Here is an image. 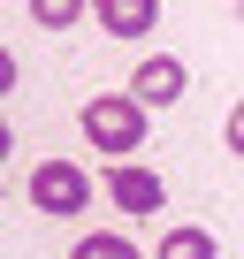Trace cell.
Wrapping results in <instances>:
<instances>
[{
  "label": "cell",
  "instance_id": "obj_1",
  "mask_svg": "<svg viewBox=\"0 0 244 259\" xmlns=\"http://www.w3.org/2000/svg\"><path fill=\"white\" fill-rule=\"evenodd\" d=\"M145 107L138 99H122V92H99V99H84V138L107 153V168H122V160H130L138 145H145Z\"/></svg>",
  "mask_w": 244,
  "mask_h": 259
},
{
  "label": "cell",
  "instance_id": "obj_2",
  "mask_svg": "<svg viewBox=\"0 0 244 259\" xmlns=\"http://www.w3.org/2000/svg\"><path fill=\"white\" fill-rule=\"evenodd\" d=\"M31 206L38 213H84L92 206V176L76 160H38L31 168Z\"/></svg>",
  "mask_w": 244,
  "mask_h": 259
},
{
  "label": "cell",
  "instance_id": "obj_3",
  "mask_svg": "<svg viewBox=\"0 0 244 259\" xmlns=\"http://www.w3.org/2000/svg\"><path fill=\"white\" fill-rule=\"evenodd\" d=\"M99 183H107V198H114L122 213H160V206H168V183H160L153 168H138V160H122V168H107Z\"/></svg>",
  "mask_w": 244,
  "mask_h": 259
},
{
  "label": "cell",
  "instance_id": "obj_4",
  "mask_svg": "<svg viewBox=\"0 0 244 259\" xmlns=\"http://www.w3.org/2000/svg\"><path fill=\"white\" fill-rule=\"evenodd\" d=\"M183 61L176 54H153V61H138V84H130V99L138 107H168V99H183Z\"/></svg>",
  "mask_w": 244,
  "mask_h": 259
},
{
  "label": "cell",
  "instance_id": "obj_5",
  "mask_svg": "<svg viewBox=\"0 0 244 259\" xmlns=\"http://www.w3.org/2000/svg\"><path fill=\"white\" fill-rule=\"evenodd\" d=\"M153 23H160L153 0H107V8H99V31H107V38H145Z\"/></svg>",
  "mask_w": 244,
  "mask_h": 259
},
{
  "label": "cell",
  "instance_id": "obj_6",
  "mask_svg": "<svg viewBox=\"0 0 244 259\" xmlns=\"http://www.w3.org/2000/svg\"><path fill=\"white\" fill-rule=\"evenodd\" d=\"M153 259H214V236L183 221V229H168V236H160V251H153Z\"/></svg>",
  "mask_w": 244,
  "mask_h": 259
},
{
  "label": "cell",
  "instance_id": "obj_7",
  "mask_svg": "<svg viewBox=\"0 0 244 259\" xmlns=\"http://www.w3.org/2000/svg\"><path fill=\"white\" fill-rule=\"evenodd\" d=\"M69 259H145V251H138L130 236H114V229H99V236H84V244H76Z\"/></svg>",
  "mask_w": 244,
  "mask_h": 259
},
{
  "label": "cell",
  "instance_id": "obj_8",
  "mask_svg": "<svg viewBox=\"0 0 244 259\" xmlns=\"http://www.w3.org/2000/svg\"><path fill=\"white\" fill-rule=\"evenodd\" d=\"M76 16H84L76 0H31V23H38V31H69Z\"/></svg>",
  "mask_w": 244,
  "mask_h": 259
},
{
  "label": "cell",
  "instance_id": "obj_9",
  "mask_svg": "<svg viewBox=\"0 0 244 259\" xmlns=\"http://www.w3.org/2000/svg\"><path fill=\"white\" fill-rule=\"evenodd\" d=\"M229 153H236V160H244V99H236V107H229Z\"/></svg>",
  "mask_w": 244,
  "mask_h": 259
}]
</instances>
